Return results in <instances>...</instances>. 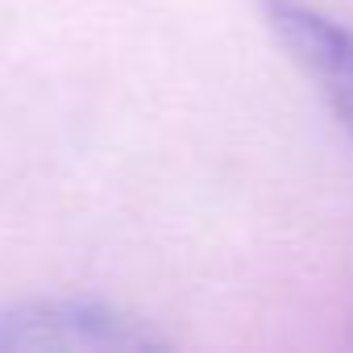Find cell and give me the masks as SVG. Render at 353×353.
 <instances>
[{"instance_id": "obj_1", "label": "cell", "mask_w": 353, "mask_h": 353, "mask_svg": "<svg viewBox=\"0 0 353 353\" xmlns=\"http://www.w3.org/2000/svg\"><path fill=\"white\" fill-rule=\"evenodd\" d=\"M254 9L336 125L353 137V26L316 9L312 0H254Z\"/></svg>"}, {"instance_id": "obj_2", "label": "cell", "mask_w": 353, "mask_h": 353, "mask_svg": "<svg viewBox=\"0 0 353 353\" xmlns=\"http://www.w3.org/2000/svg\"><path fill=\"white\" fill-rule=\"evenodd\" d=\"M5 345H54V349H150L162 345L145 324L100 307V303H50L34 307V316H13L0 332Z\"/></svg>"}]
</instances>
